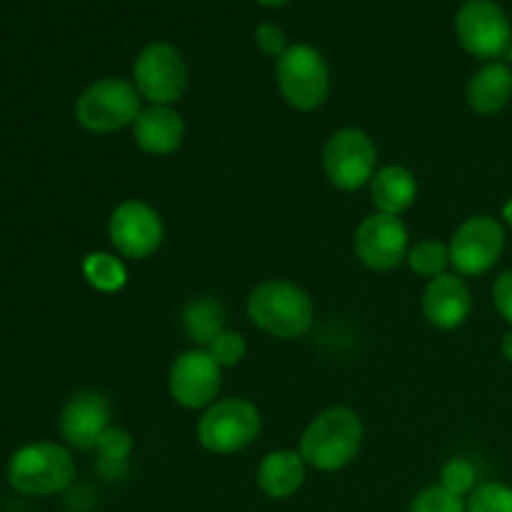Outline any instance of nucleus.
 Returning a JSON list of instances; mask_svg holds the SVG:
<instances>
[{
    "instance_id": "f257e3e1",
    "label": "nucleus",
    "mask_w": 512,
    "mask_h": 512,
    "mask_svg": "<svg viewBox=\"0 0 512 512\" xmlns=\"http://www.w3.org/2000/svg\"><path fill=\"white\" fill-rule=\"evenodd\" d=\"M363 440L365 428L360 415L345 405H333L310 420L300 438L298 453L303 455L308 468L338 473L358 458Z\"/></svg>"
},
{
    "instance_id": "f03ea898",
    "label": "nucleus",
    "mask_w": 512,
    "mask_h": 512,
    "mask_svg": "<svg viewBox=\"0 0 512 512\" xmlns=\"http://www.w3.org/2000/svg\"><path fill=\"white\" fill-rule=\"evenodd\" d=\"M245 310L255 328L280 340L303 338L315 320L313 298L298 283L280 278L255 285Z\"/></svg>"
},
{
    "instance_id": "7ed1b4c3",
    "label": "nucleus",
    "mask_w": 512,
    "mask_h": 512,
    "mask_svg": "<svg viewBox=\"0 0 512 512\" xmlns=\"http://www.w3.org/2000/svg\"><path fill=\"white\" fill-rule=\"evenodd\" d=\"M75 460L60 443H28L8 460V483L15 493L28 498L58 495L73 483Z\"/></svg>"
},
{
    "instance_id": "20e7f679",
    "label": "nucleus",
    "mask_w": 512,
    "mask_h": 512,
    "mask_svg": "<svg viewBox=\"0 0 512 512\" xmlns=\"http://www.w3.org/2000/svg\"><path fill=\"white\" fill-rule=\"evenodd\" d=\"M140 110H143V98L133 80L115 78V75L90 83L75 100V120L80 128L95 135L133 128Z\"/></svg>"
},
{
    "instance_id": "39448f33",
    "label": "nucleus",
    "mask_w": 512,
    "mask_h": 512,
    "mask_svg": "<svg viewBox=\"0 0 512 512\" xmlns=\"http://www.w3.org/2000/svg\"><path fill=\"white\" fill-rule=\"evenodd\" d=\"M280 98L298 113L323 108L330 95V68L323 53L308 43H295L275 60Z\"/></svg>"
},
{
    "instance_id": "423d86ee",
    "label": "nucleus",
    "mask_w": 512,
    "mask_h": 512,
    "mask_svg": "<svg viewBox=\"0 0 512 512\" xmlns=\"http://www.w3.org/2000/svg\"><path fill=\"white\" fill-rule=\"evenodd\" d=\"M263 430V415L258 405L245 398L215 400L203 410L195 435L198 443L213 455H235L258 440Z\"/></svg>"
},
{
    "instance_id": "0eeeda50",
    "label": "nucleus",
    "mask_w": 512,
    "mask_h": 512,
    "mask_svg": "<svg viewBox=\"0 0 512 512\" xmlns=\"http://www.w3.org/2000/svg\"><path fill=\"white\" fill-rule=\"evenodd\" d=\"M323 170L333 188L355 193L378 173V145L360 128L335 130L323 148Z\"/></svg>"
},
{
    "instance_id": "6e6552de",
    "label": "nucleus",
    "mask_w": 512,
    "mask_h": 512,
    "mask_svg": "<svg viewBox=\"0 0 512 512\" xmlns=\"http://www.w3.org/2000/svg\"><path fill=\"white\" fill-rule=\"evenodd\" d=\"M188 63L175 45L150 43L135 55L133 85L150 105H173L188 90Z\"/></svg>"
},
{
    "instance_id": "1a4fd4ad",
    "label": "nucleus",
    "mask_w": 512,
    "mask_h": 512,
    "mask_svg": "<svg viewBox=\"0 0 512 512\" xmlns=\"http://www.w3.org/2000/svg\"><path fill=\"white\" fill-rule=\"evenodd\" d=\"M455 35L465 53L493 63L512 43V25L495 0H465L455 15Z\"/></svg>"
},
{
    "instance_id": "9d476101",
    "label": "nucleus",
    "mask_w": 512,
    "mask_h": 512,
    "mask_svg": "<svg viewBox=\"0 0 512 512\" xmlns=\"http://www.w3.org/2000/svg\"><path fill=\"white\" fill-rule=\"evenodd\" d=\"M450 265L460 278H480L498 265L505 250V230L490 215L468 218L448 243Z\"/></svg>"
},
{
    "instance_id": "9b49d317",
    "label": "nucleus",
    "mask_w": 512,
    "mask_h": 512,
    "mask_svg": "<svg viewBox=\"0 0 512 512\" xmlns=\"http://www.w3.org/2000/svg\"><path fill=\"white\" fill-rule=\"evenodd\" d=\"M108 238L120 258L145 260L158 253L165 238V228L153 205L130 198L115 205V210L110 213Z\"/></svg>"
},
{
    "instance_id": "f8f14e48",
    "label": "nucleus",
    "mask_w": 512,
    "mask_h": 512,
    "mask_svg": "<svg viewBox=\"0 0 512 512\" xmlns=\"http://www.w3.org/2000/svg\"><path fill=\"white\" fill-rule=\"evenodd\" d=\"M223 368L205 348H190L173 360L168 373L170 398L185 410H205L218 400Z\"/></svg>"
},
{
    "instance_id": "ddd939ff",
    "label": "nucleus",
    "mask_w": 512,
    "mask_h": 512,
    "mask_svg": "<svg viewBox=\"0 0 512 512\" xmlns=\"http://www.w3.org/2000/svg\"><path fill=\"white\" fill-rule=\"evenodd\" d=\"M355 258L375 273H390L408 260L410 235L398 215L373 213L358 225L353 238Z\"/></svg>"
},
{
    "instance_id": "4468645a",
    "label": "nucleus",
    "mask_w": 512,
    "mask_h": 512,
    "mask_svg": "<svg viewBox=\"0 0 512 512\" xmlns=\"http://www.w3.org/2000/svg\"><path fill=\"white\" fill-rule=\"evenodd\" d=\"M110 403L98 390H78L70 395L58 418L60 438L68 448L95 450L110 428Z\"/></svg>"
},
{
    "instance_id": "2eb2a0df",
    "label": "nucleus",
    "mask_w": 512,
    "mask_h": 512,
    "mask_svg": "<svg viewBox=\"0 0 512 512\" xmlns=\"http://www.w3.org/2000/svg\"><path fill=\"white\" fill-rule=\"evenodd\" d=\"M473 310V293L458 273H443L428 280L423 293V313L438 330H458Z\"/></svg>"
},
{
    "instance_id": "dca6fc26",
    "label": "nucleus",
    "mask_w": 512,
    "mask_h": 512,
    "mask_svg": "<svg viewBox=\"0 0 512 512\" xmlns=\"http://www.w3.org/2000/svg\"><path fill=\"white\" fill-rule=\"evenodd\" d=\"M133 140L143 153L170 155L183 145L185 120L173 105H150L133 123Z\"/></svg>"
},
{
    "instance_id": "f3484780",
    "label": "nucleus",
    "mask_w": 512,
    "mask_h": 512,
    "mask_svg": "<svg viewBox=\"0 0 512 512\" xmlns=\"http://www.w3.org/2000/svg\"><path fill=\"white\" fill-rule=\"evenodd\" d=\"M308 478V463L298 450H273L265 455L255 473L260 493L270 500L293 498Z\"/></svg>"
},
{
    "instance_id": "a211bd4d",
    "label": "nucleus",
    "mask_w": 512,
    "mask_h": 512,
    "mask_svg": "<svg viewBox=\"0 0 512 512\" xmlns=\"http://www.w3.org/2000/svg\"><path fill=\"white\" fill-rule=\"evenodd\" d=\"M465 98H468L470 110L475 115H490L503 113L505 108L512 103V68L508 63H485L483 68L475 70L473 78L468 80V88H465Z\"/></svg>"
},
{
    "instance_id": "6ab92c4d",
    "label": "nucleus",
    "mask_w": 512,
    "mask_h": 512,
    "mask_svg": "<svg viewBox=\"0 0 512 512\" xmlns=\"http://www.w3.org/2000/svg\"><path fill=\"white\" fill-rule=\"evenodd\" d=\"M370 200L375 205V213L383 215H403L413 208L418 200V178L405 165H385L370 180Z\"/></svg>"
},
{
    "instance_id": "aec40b11",
    "label": "nucleus",
    "mask_w": 512,
    "mask_h": 512,
    "mask_svg": "<svg viewBox=\"0 0 512 512\" xmlns=\"http://www.w3.org/2000/svg\"><path fill=\"white\" fill-rule=\"evenodd\" d=\"M183 330L195 345L208 348L225 330V308L215 298H195L183 308Z\"/></svg>"
},
{
    "instance_id": "412c9836",
    "label": "nucleus",
    "mask_w": 512,
    "mask_h": 512,
    "mask_svg": "<svg viewBox=\"0 0 512 512\" xmlns=\"http://www.w3.org/2000/svg\"><path fill=\"white\" fill-rule=\"evenodd\" d=\"M80 268H83V278L88 280L90 288H95L98 293H118L128 283V270H125L123 260L105 250L85 255Z\"/></svg>"
},
{
    "instance_id": "4be33fe9",
    "label": "nucleus",
    "mask_w": 512,
    "mask_h": 512,
    "mask_svg": "<svg viewBox=\"0 0 512 512\" xmlns=\"http://www.w3.org/2000/svg\"><path fill=\"white\" fill-rule=\"evenodd\" d=\"M405 263L410 265V270H413L415 275L433 280L438 278V275L448 273L450 250L448 245L440 243V240H420L418 245L410 248Z\"/></svg>"
},
{
    "instance_id": "5701e85b",
    "label": "nucleus",
    "mask_w": 512,
    "mask_h": 512,
    "mask_svg": "<svg viewBox=\"0 0 512 512\" xmlns=\"http://www.w3.org/2000/svg\"><path fill=\"white\" fill-rule=\"evenodd\" d=\"M468 512H512V488L503 483H483L468 495Z\"/></svg>"
},
{
    "instance_id": "b1692460",
    "label": "nucleus",
    "mask_w": 512,
    "mask_h": 512,
    "mask_svg": "<svg viewBox=\"0 0 512 512\" xmlns=\"http://www.w3.org/2000/svg\"><path fill=\"white\" fill-rule=\"evenodd\" d=\"M410 512H468V503L443 485H430L415 495Z\"/></svg>"
},
{
    "instance_id": "393cba45",
    "label": "nucleus",
    "mask_w": 512,
    "mask_h": 512,
    "mask_svg": "<svg viewBox=\"0 0 512 512\" xmlns=\"http://www.w3.org/2000/svg\"><path fill=\"white\" fill-rule=\"evenodd\" d=\"M440 485H443L445 490H450V493L465 498V495H470L478 488V470H475V465L468 463V460L453 458L443 465V470H440Z\"/></svg>"
},
{
    "instance_id": "a878e982",
    "label": "nucleus",
    "mask_w": 512,
    "mask_h": 512,
    "mask_svg": "<svg viewBox=\"0 0 512 512\" xmlns=\"http://www.w3.org/2000/svg\"><path fill=\"white\" fill-rule=\"evenodd\" d=\"M210 353V358L220 365V368H235L238 363H243V358L248 355V343L240 333L235 330H223L213 343L205 348Z\"/></svg>"
},
{
    "instance_id": "bb28decb",
    "label": "nucleus",
    "mask_w": 512,
    "mask_h": 512,
    "mask_svg": "<svg viewBox=\"0 0 512 512\" xmlns=\"http://www.w3.org/2000/svg\"><path fill=\"white\" fill-rule=\"evenodd\" d=\"M100 453V460H103V465H118V463H125L130 455V450H133V435L128 433V430L123 428H108L105 430V435L100 438L98 448H95Z\"/></svg>"
},
{
    "instance_id": "cd10ccee",
    "label": "nucleus",
    "mask_w": 512,
    "mask_h": 512,
    "mask_svg": "<svg viewBox=\"0 0 512 512\" xmlns=\"http://www.w3.org/2000/svg\"><path fill=\"white\" fill-rule=\"evenodd\" d=\"M255 45H258L260 53H265L268 58L275 60L290 48L288 35H285V30L275 23H260L258 28H255Z\"/></svg>"
},
{
    "instance_id": "c85d7f7f",
    "label": "nucleus",
    "mask_w": 512,
    "mask_h": 512,
    "mask_svg": "<svg viewBox=\"0 0 512 512\" xmlns=\"http://www.w3.org/2000/svg\"><path fill=\"white\" fill-rule=\"evenodd\" d=\"M493 303L498 308V313L503 315L505 323H510L512 328V270H505L493 285Z\"/></svg>"
},
{
    "instance_id": "c756f323",
    "label": "nucleus",
    "mask_w": 512,
    "mask_h": 512,
    "mask_svg": "<svg viewBox=\"0 0 512 512\" xmlns=\"http://www.w3.org/2000/svg\"><path fill=\"white\" fill-rule=\"evenodd\" d=\"M500 350H503L505 360H510V363H512V328L503 335V343H500Z\"/></svg>"
},
{
    "instance_id": "7c9ffc66",
    "label": "nucleus",
    "mask_w": 512,
    "mask_h": 512,
    "mask_svg": "<svg viewBox=\"0 0 512 512\" xmlns=\"http://www.w3.org/2000/svg\"><path fill=\"white\" fill-rule=\"evenodd\" d=\"M255 3L265 5V8H280V5L290 3V0H255Z\"/></svg>"
},
{
    "instance_id": "2f4dec72",
    "label": "nucleus",
    "mask_w": 512,
    "mask_h": 512,
    "mask_svg": "<svg viewBox=\"0 0 512 512\" xmlns=\"http://www.w3.org/2000/svg\"><path fill=\"white\" fill-rule=\"evenodd\" d=\"M503 218L508 220V225L512 228V198L508 200V203H505V208H503Z\"/></svg>"
},
{
    "instance_id": "473e14b6",
    "label": "nucleus",
    "mask_w": 512,
    "mask_h": 512,
    "mask_svg": "<svg viewBox=\"0 0 512 512\" xmlns=\"http://www.w3.org/2000/svg\"><path fill=\"white\" fill-rule=\"evenodd\" d=\"M503 58H505V63H508L510 68H512V43L508 45V50H505V55H503Z\"/></svg>"
}]
</instances>
